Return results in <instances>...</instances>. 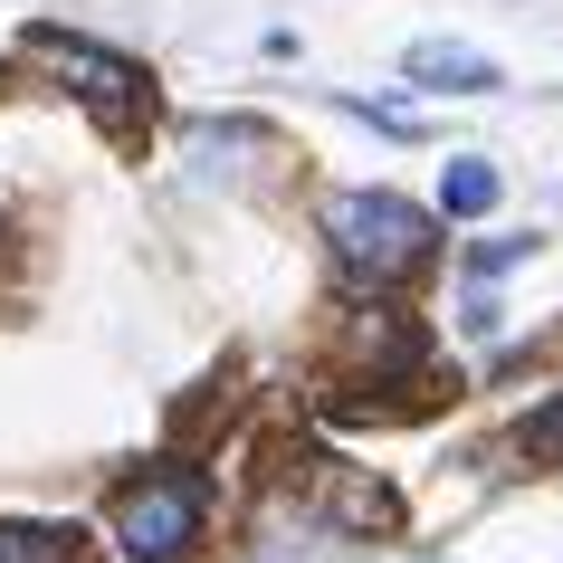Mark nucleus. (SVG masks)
<instances>
[{
  "label": "nucleus",
  "mask_w": 563,
  "mask_h": 563,
  "mask_svg": "<svg viewBox=\"0 0 563 563\" xmlns=\"http://www.w3.org/2000/svg\"><path fill=\"white\" fill-rule=\"evenodd\" d=\"M325 249L354 287H391L430 258V210L401 191H334L325 201Z\"/></svg>",
  "instance_id": "f257e3e1"
},
{
  "label": "nucleus",
  "mask_w": 563,
  "mask_h": 563,
  "mask_svg": "<svg viewBox=\"0 0 563 563\" xmlns=\"http://www.w3.org/2000/svg\"><path fill=\"white\" fill-rule=\"evenodd\" d=\"M48 77H58L77 106H87L96 124H115V134H134V124L153 115V77L134 58H115V48H96V38H77V30H30L20 38Z\"/></svg>",
  "instance_id": "f03ea898"
},
{
  "label": "nucleus",
  "mask_w": 563,
  "mask_h": 563,
  "mask_svg": "<svg viewBox=\"0 0 563 563\" xmlns=\"http://www.w3.org/2000/svg\"><path fill=\"white\" fill-rule=\"evenodd\" d=\"M201 516H210V497L191 468H134L115 487V544L134 563H181L201 544Z\"/></svg>",
  "instance_id": "7ed1b4c3"
},
{
  "label": "nucleus",
  "mask_w": 563,
  "mask_h": 563,
  "mask_svg": "<svg viewBox=\"0 0 563 563\" xmlns=\"http://www.w3.org/2000/svg\"><path fill=\"white\" fill-rule=\"evenodd\" d=\"M401 77H411V87H440V96H487V87H497V58H477V48H449V38H411Z\"/></svg>",
  "instance_id": "20e7f679"
},
{
  "label": "nucleus",
  "mask_w": 563,
  "mask_h": 563,
  "mask_svg": "<svg viewBox=\"0 0 563 563\" xmlns=\"http://www.w3.org/2000/svg\"><path fill=\"white\" fill-rule=\"evenodd\" d=\"M0 563H87L77 526H0Z\"/></svg>",
  "instance_id": "39448f33"
},
{
  "label": "nucleus",
  "mask_w": 563,
  "mask_h": 563,
  "mask_svg": "<svg viewBox=\"0 0 563 563\" xmlns=\"http://www.w3.org/2000/svg\"><path fill=\"white\" fill-rule=\"evenodd\" d=\"M440 201L459 210V220H477V210L497 201V163H477V153H459V163H449V181H440Z\"/></svg>",
  "instance_id": "423d86ee"
},
{
  "label": "nucleus",
  "mask_w": 563,
  "mask_h": 563,
  "mask_svg": "<svg viewBox=\"0 0 563 563\" xmlns=\"http://www.w3.org/2000/svg\"><path fill=\"white\" fill-rule=\"evenodd\" d=\"M526 258H534V239H477V249H468V277L487 287V277H506V267H526Z\"/></svg>",
  "instance_id": "0eeeda50"
},
{
  "label": "nucleus",
  "mask_w": 563,
  "mask_h": 563,
  "mask_svg": "<svg viewBox=\"0 0 563 563\" xmlns=\"http://www.w3.org/2000/svg\"><path fill=\"white\" fill-rule=\"evenodd\" d=\"M526 440H534V449H563V401H544V411L526 420Z\"/></svg>",
  "instance_id": "6e6552de"
}]
</instances>
